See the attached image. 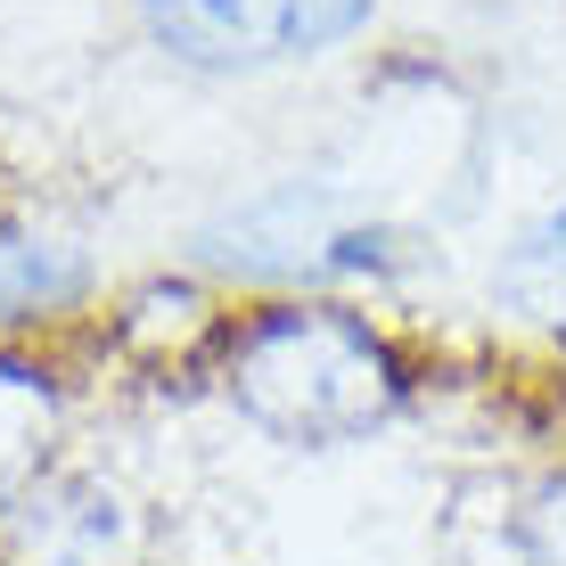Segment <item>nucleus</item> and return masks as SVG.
<instances>
[{
    "label": "nucleus",
    "instance_id": "nucleus-4",
    "mask_svg": "<svg viewBox=\"0 0 566 566\" xmlns=\"http://www.w3.org/2000/svg\"><path fill=\"white\" fill-rule=\"evenodd\" d=\"M50 436H57V395L42 386V369L0 361V510H17L42 484Z\"/></svg>",
    "mask_w": 566,
    "mask_h": 566
},
{
    "label": "nucleus",
    "instance_id": "nucleus-2",
    "mask_svg": "<svg viewBox=\"0 0 566 566\" xmlns=\"http://www.w3.org/2000/svg\"><path fill=\"white\" fill-rule=\"evenodd\" d=\"M132 501L99 476H42L17 501V558L25 566H132Z\"/></svg>",
    "mask_w": 566,
    "mask_h": 566
},
{
    "label": "nucleus",
    "instance_id": "nucleus-3",
    "mask_svg": "<svg viewBox=\"0 0 566 566\" xmlns=\"http://www.w3.org/2000/svg\"><path fill=\"white\" fill-rule=\"evenodd\" d=\"M148 33L181 66H263L280 57V0H140Z\"/></svg>",
    "mask_w": 566,
    "mask_h": 566
},
{
    "label": "nucleus",
    "instance_id": "nucleus-8",
    "mask_svg": "<svg viewBox=\"0 0 566 566\" xmlns=\"http://www.w3.org/2000/svg\"><path fill=\"white\" fill-rule=\"evenodd\" d=\"M517 566H566V476L542 484L534 510L517 517Z\"/></svg>",
    "mask_w": 566,
    "mask_h": 566
},
{
    "label": "nucleus",
    "instance_id": "nucleus-1",
    "mask_svg": "<svg viewBox=\"0 0 566 566\" xmlns=\"http://www.w3.org/2000/svg\"><path fill=\"white\" fill-rule=\"evenodd\" d=\"M230 395L280 443H354L395 411V354L354 312L287 304L239 328Z\"/></svg>",
    "mask_w": 566,
    "mask_h": 566
},
{
    "label": "nucleus",
    "instance_id": "nucleus-7",
    "mask_svg": "<svg viewBox=\"0 0 566 566\" xmlns=\"http://www.w3.org/2000/svg\"><path fill=\"white\" fill-rule=\"evenodd\" d=\"M378 0H280V50H337Z\"/></svg>",
    "mask_w": 566,
    "mask_h": 566
},
{
    "label": "nucleus",
    "instance_id": "nucleus-5",
    "mask_svg": "<svg viewBox=\"0 0 566 566\" xmlns=\"http://www.w3.org/2000/svg\"><path fill=\"white\" fill-rule=\"evenodd\" d=\"M501 304L517 312V321L551 328V337H566V206L542 213L534 230L510 247V263H501Z\"/></svg>",
    "mask_w": 566,
    "mask_h": 566
},
{
    "label": "nucleus",
    "instance_id": "nucleus-6",
    "mask_svg": "<svg viewBox=\"0 0 566 566\" xmlns=\"http://www.w3.org/2000/svg\"><path fill=\"white\" fill-rule=\"evenodd\" d=\"M83 296V255L50 239H0V321H25V312L74 304Z\"/></svg>",
    "mask_w": 566,
    "mask_h": 566
}]
</instances>
